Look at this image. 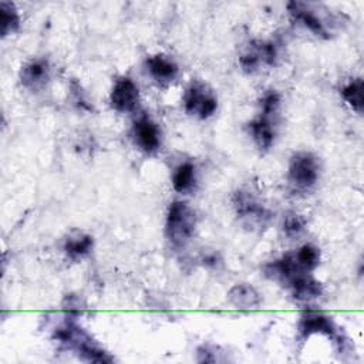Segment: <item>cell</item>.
<instances>
[{
  "instance_id": "10",
  "label": "cell",
  "mask_w": 364,
  "mask_h": 364,
  "mask_svg": "<svg viewBox=\"0 0 364 364\" xmlns=\"http://www.w3.org/2000/svg\"><path fill=\"white\" fill-rule=\"evenodd\" d=\"M48 64L46 60H33L21 68V82L30 90L43 87L48 80Z\"/></svg>"
},
{
  "instance_id": "4",
  "label": "cell",
  "mask_w": 364,
  "mask_h": 364,
  "mask_svg": "<svg viewBox=\"0 0 364 364\" xmlns=\"http://www.w3.org/2000/svg\"><path fill=\"white\" fill-rule=\"evenodd\" d=\"M111 105L119 112L134 111L139 101V91L131 78H121L112 87L109 95Z\"/></svg>"
},
{
  "instance_id": "20",
  "label": "cell",
  "mask_w": 364,
  "mask_h": 364,
  "mask_svg": "<svg viewBox=\"0 0 364 364\" xmlns=\"http://www.w3.org/2000/svg\"><path fill=\"white\" fill-rule=\"evenodd\" d=\"M260 107H262V112H260L262 115L274 117L280 107V95L276 91L266 92L260 101Z\"/></svg>"
},
{
  "instance_id": "3",
  "label": "cell",
  "mask_w": 364,
  "mask_h": 364,
  "mask_svg": "<svg viewBox=\"0 0 364 364\" xmlns=\"http://www.w3.org/2000/svg\"><path fill=\"white\" fill-rule=\"evenodd\" d=\"M185 111L189 114H195L199 118L205 119L215 114L218 108V101L215 95L205 88L202 84H192L183 97Z\"/></svg>"
},
{
  "instance_id": "12",
  "label": "cell",
  "mask_w": 364,
  "mask_h": 364,
  "mask_svg": "<svg viewBox=\"0 0 364 364\" xmlns=\"http://www.w3.org/2000/svg\"><path fill=\"white\" fill-rule=\"evenodd\" d=\"M229 301L240 310H250V309H257L260 304V294L256 291L255 287L250 284L242 283L236 284L230 289L229 294Z\"/></svg>"
},
{
  "instance_id": "9",
  "label": "cell",
  "mask_w": 364,
  "mask_h": 364,
  "mask_svg": "<svg viewBox=\"0 0 364 364\" xmlns=\"http://www.w3.org/2000/svg\"><path fill=\"white\" fill-rule=\"evenodd\" d=\"M146 67H148V73L151 74V77L161 84L173 81L179 71L178 65L171 58L161 55V54L149 57L146 60Z\"/></svg>"
},
{
  "instance_id": "18",
  "label": "cell",
  "mask_w": 364,
  "mask_h": 364,
  "mask_svg": "<svg viewBox=\"0 0 364 364\" xmlns=\"http://www.w3.org/2000/svg\"><path fill=\"white\" fill-rule=\"evenodd\" d=\"M294 257L304 272H311L318 266L320 252L313 245H304L297 252H294Z\"/></svg>"
},
{
  "instance_id": "15",
  "label": "cell",
  "mask_w": 364,
  "mask_h": 364,
  "mask_svg": "<svg viewBox=\"0 0 364 364\" xmlns=\"http://www.w3.org/2000/svg\"><path fill=\"white\" fill-rule=\"evenodd\" d=\"M195 165L192 162L181 164L172 175V186L176 192H188L195 185Z\"/></svg>"
},
{
  "instance_id": "5",
  "label": "cell",
  "mask_w": 364,
  "mask_h": 364,
  "mask_svg": "<svg viewBox=\"0 0 364 364\" xmlns=\"http://www.w3.org/2000/svg\"><path fill=\"white\" fill-rule=\"evenodd\" d=\"M233 205L237 216L250 223H263L269 215L266 208L250 192L239 191L235 193Z\"/></svg>"
},
{
  "instance_id": "8",
  "label": "cell",
  "mask_w": 364,
  "mask_h": 364,
  "mask_svg": "<svg viewBox=\"0 0 364 364\" xmlns=\"http://www.w3.org/2000/svg\"><path fill=\"white\" fill-rule=\"evenodd\" d=\"M299 331L303 337H309L314 333H323L327 336H333L336 333V324L330 317L320 311L309 310L300 316Z\"/></svg>"
},
{
  "instance_id": "11",
  "label": "cell",
  "mask_w": 364,
  "mask_h": 364,
  "mask_svg": "<svg viewBox=\"0 0 364 364\" xmlns=\"http://www.w3.org/2000/svg\"><path fill=\"white\" fill-rule=\"evenodd\" d=\"M289 287L291 289L294 299L300 301H310L321 294V284L309 273H301L296 276L289 283Z\"/></svg>"
},
{
  "instance_id": "1",
  "label": "cell",
  "mask_w": 364,
  "mask_h": 364,
  "mask_svg": "<svg viewBox=\"0 0 364 364\" xmlns=\"http://www.w3.org/2000/svg\"><path fill=\"white\" fill-rule=\"evenodd\" d=\"M196 226L195 212L189 208L188 203L176 200L169 206L166 216V236L173 245H183L188 242Z\"/></svg>"
},
{
  "instance_id": "17",
  "label": "cell",
  "mask_w": 364,
  "mask_h": 364,
  "mask_svg": "<svg viewBox=\"0 0 364 364\" xmlns=\"http://www.w3.org/2000/svg\"><path fill=\"white\" fill-rule=\"evenodd\" d=\"M20 26V17L17 10L10 3H0V30L3 36L14 33Z\"/></svg>"
},
{
  "instance_id": "6",
  "label": "cell",
  "mask_w": 364,
  "mask_h": 364,
  "mask_svg": "<svg viewBox=\"0 0 364 364\" xmlns=\"http://www.w3.org/2000/svg\"><path fill=\"white\" fill-rule=\"evenodd\" d=\"M134 135L136 144L145 152H155L161 146V129L149 117H141L134 124Z\"/></svg>"
},
{
  "instance_id": "19",
  "label": "cell",
  "mask_w": 364,
  "mask_h": 364,
  "mask_svg": "<svg viewBox=\"0 0 364 364\" xmlns=\"http://www.w3.org/2000/svg\"><path fill=\"white\" fill-rule=\"evenodd\" d=\"M306 230V220L297 215V213H289L286 215L283 220V232L287 237L297 239L300 237Z\"/></svg>"
},
{
  "instance_id": "13",
  "label": "cell",
  "mask_w": 364,
  "mask_h": 364,
  "mask_svg": "<svg viewBox=\"0 0 364 364\" xmlns=\"http://www.w3.org/2000/svg\"><path fill=\"white\" fill-rule=\"evenodd\" d=\"M273 117L259 115L255 121L250 122V132L253 141L260 149H269L274 142V125L272 121Z\"/></svg>"
},
{
  "instance_id": "2",
  "label": "cell",
  "mask_w": 364,
  "mask_h": 364,
  "mask_svg": "<svg viewBox=\"0 0 364 364\" xmlns=\"http://www.w3.org/2000/svg\"><path fill=\"white\" fill-rule=\"evenodd\" d=\"M289 182L299 191L310 189L318 179V162L310 152H297L291 156L287 173Z\"/></svg>"
},
{
  "instance_id": "7",
  "label": "cell",
  "mask_w": 364,
  "mask_h": 364,
  "mask_svg": "<svg viewBox=\"0 0 364 364\" xmlns=\"http://www.w3.org/2000/svg\"><path fill=\"white\" fill-rule=\"evenodd\" d=\"M289 11L294 17V20L300 21L306 28H309L313 34L318 37H328V31L320 16H317L316 10L310 9L309 4L300 1H291L289 4Z\"/></svg>"
},
{
  "instance_id": "14",
  "label": "cell",
  "mask_w": 364,
  "mask_h": 364,
  "mask_svg": "<svg viewBox=\"0 0 364 364\" xmlns=\"http://www.w3.org/2000/svg\"><path fill=\"white\" fill-rule=\"evenodd\" d=\"M92 249V237L90 235L77 233L70 236L64 243V252L73 260H78L90 253Z\"/></svg>"
},
{
  "instance_id": "16",
  "label": "cell",
  "mask_w": 364,
  "mask_h": 364,
  "mask_svg": "<svg viewBox=\"0 0 364 364\" xmlns=\"http://www.w3.org/2000/svg\"><path fill=\"white\" fill-rule=\"evenodd\" d=\"M363 90H364V87H363V80L361 78L351 80L348 84H346L341 88V95H343L344 101L357 114H363V108H364V92H363Z\"/></svg>"
}]
</instances>
